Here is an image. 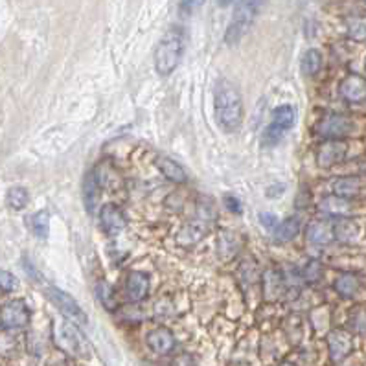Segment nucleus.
<instances>
[{
	"label": "nucleus",
	"instance_id": "obj_1",
	"mask_svg": "<svg viewBox=\"0 0 366 366\" xmlns=\"http://www.w3.org/2000/svg\"><path fill=\"white\" fill-rule=\"evenodd\" d=\"M214 113L225 133H235L243 122V101L231 79H219L214 91Z\"/></svg>",
	"mask_w": 366,
	"mask_h": 366
},
{
	"label": "nucleus",
	"instance_id": "obj_2",
	"mask_svg": "<svg viewBox=\"0 0 366 366\" xmlns=\"http://www.w3.org/2000/svg\"><path fill=\"white\" fill-rule=\"evenodd\" d=\"M184 54V32L179 26L167 30L155 50V70L160 76H170L181 63Z\"/></svg>",
	"mask_w": 366,
	"mask_h": 366
},
{
	"label": "nucleus",
	"instance_id": "obj_3",
	"mask_svg": "<svg viewBox=\"0 0 366 366\" xmlns=\"http://www.w3.org/2000/svg\"><path fill=\"white\" fill-rule=\"evenodd\" d=\"M54 339L59 350H63L68 355L74 357H87L89 355V344L79 333L77 326L70 324L68 321L59 322L54 328Z\"/></svg>",
	"mask_w": 366,
	"mask_h": 366
},
{
	"label": "nucleus",
	"instance_id": "obj_4",
	"mask_svg": "<svg viewBox=\"0 0 366 366\" xmlns=\"http://www.w3.org/2000/svg\"><path fill=\"white\" fill-rule=\"evenodd\" d=\"M258 9L260 4H256V2H238L234 6V15H232V21L225 33V41L228 45H235L245 33L249 32L250 24L254 23V18L258 15Z\"/></svg>",
	"mask_w": 366,
	"mask_h": 366
},
{
	"label": "nucleus",
	"instance_id": "obj_5",
	"mask_svg": "<svg viewBox=\"0 0 366 366\" xmlns=\"http://www.w3.org/2000/svg\"><path fill=\"white\" fill-rule=\"evenodd\" d=\"M45 291L48 300H50L55 308L59 309V313L65 316V321H68L74 326H85L87 322H89L87 313L79 308V304H77L70 294L61 291L59 287H55V285H48Z\"/></svg>",
	"mask_w": 366,
	"mask_h": 366
},
{
	"label": "nucleus",
	"instance_id": "obj_6",
	"mask_svg": "<svg viewBox=\"0 0 366 366\" xmlns=\"http://www.w3.org/2000/svg\"><path fill=\"white\" fill-rule=\"evenodd\" d=\"M294 120H296V113H294V109L291 107V105H280V107H276L274 113H272V123L267 127L265 133H263V144H278L282 136L285 135V131H289L291 127L294 126Z\"/></svg>",
	"mask_w": 366,
	"mask_h": 366
},
{
	"label": "nucleus",
	"instance_id": "obj_7",
	"mask_svg": "<svg viewBox=\"0 0 366 366\" xmlns=\"http://www.w3.org/2000/svg\"><path fill=\"white\" fill-rule=\"evenodd\" d=\"M30 322V309L21 299L9 300L0 309V326L4 330H21Z\"/></svg>",
	"mask_w": 366,
	"mask_h": 366
},
{
	"label": "nucleus",
	"instance_id": "obj_8",
	"mask_svg": "<svg viewBox=\"0 0 366 366\" xmlns=\"http://www.w3.org/2000/svg\"><path fill=\"white\" fill-rule=\"evenodd\" d=\"M350 131H352V120L344 114H326L316 123V133L326 140H340Z\"/></svg>",
	"mask_w": 366,
	"mask_h": 366
},
{
	"label": "nucleus",
	"instance_id": "obj_9",
	"mask_svg": "<svg viewBox=\"0 0 366 366\" xmlns=\"http://www.w3.org/2000/svg\"><path fill=\"white\" fill-rule=\"evenodd\" d=\"M348 153V145L343 140H326L316 148V164L321 167H331L343 162Z\"/></svg>",
	"mask_w": 366,
	"mask_h": 366
},
{
	"label": "nucleus",
	"instance_id": "obj_10",
	"mask_svg": "<svg viewBox=\"0 0 366 366\" xmlns=\"http://www.w3.org/2000/svg\"><path fill=\"white\" fill-rule=\"evenodd\" d=\"M100 225L104 228L105 234L109 235H114L118 232H122L127 225V219H126V214L122 212L120 206L113 203H107L104 204L100 209Z\"/></svg>",
	"mask_w": 366,
	"mask_h": 366
},
{
	"label": "nucleus",
	"instance_id": "obj_11",
	"mask_svg": "<svg viewBox=\"0 0 366 366\" xmlns=\"http://www.w3.org/2000/svg\"><path fill=\"white\" fill-rule=\"evenodd\" d=\"M328 350L333 362H340L348 357L353 350V339L348 331L333 330L328 335Z\"/></svg>",
	"mask_w": 366,
	"mask_h": 366
},
{
	"label": "nucleus",
	"instance_id": "obj_12",
	"mask_svg": "<svg viewBox=\"0 0 366 366\" xmlns=\"http://www.w3.org/2000/svg\"><path fill=\"white\" fill-rule=\"evenodd\" d=\"M339 92L350 104H362L366 100V77L350 74L340 82Z\"/></svg>",
	"mask_w": 366,
	"mask_h": 366
},
{
	"label": "nucleus",
	"instance_id": "obj_13",
	"mask_svg": "<svg viewBox=\"0 0 366 366\" xmlns=\"http://www.w3.org/2000/svg\"><path fill=\"white\" fill-rule=\"evenodd\" d=\"M150 276L142 271H131L127 274L126 296L129 302H142L150 293Z\"/></svg>",
	"mask_w": 366,
	"mask_h": 366
},
{
	"label": "nucleus",
	"instance_id": "obj_14",
	"mask_svg": "<svg viewBox=\"0 0 366 366\" xmlns=\"http://www.w3.org/2000/svg\"><path fill=\"white\" fill-rule=\"evenodd\" d=\"M148 348L151 352H155L157 355H167V353H172L173 348H175V337H173L172 330H167V328H155L148 333Z\"/></svg>",
	"mask_w": 366,
	"mask_h": 366
},
{
	"label": "nucleus",
	"instance_id": "obj_15",
	"mask_svg": "<svg viewBox=\"0 0 366 366\" xmlns=\"http://www.w3.org/2000/svg\"><path fill=\"white\" fill-rule=\"evenodd\" d=\"M155 166L158 167V172L166 177L167 181L175 182V184H184L188 181V175H186L184 167L181 164L173 160L170 157H157L155 158Z\"/></svg>",
	"mask_w": 366,
	"mask_h": 366
},
{
	"label": "nucleus",
	"instance_id": "obj_16",
	"mask_svg": "<svg viewBox=\"0 0 366 366\" xmlns=\"http://www.w3.org/2000/svg\"><path fill=\"white\" fill-rule=\"evenodd\" d=\"M306 235H308V241L315 245H328L335 240V231H333V223L324 221V219H316V221L309 223L308 231H306Z\"/></svg>",
	"mask_w": 366,
	"mask_h": 366
},
{
	"label": "nucleus",
	"instance_id": "obj_17",
	"mask_svg": "<svg viewBox=\"0 0 366 366\" xmlns=\"http://www.w3.org/2000/svg\"><path fill=\"white\" fill-rule=\"evenodd\" d=\"M83 203L89 214H94L100 203V181L94 172H89L83 179Z\"/></svg>",
	"mask_w": 366,
	"mask_h": 366
},
{
	"label": "nucleus",
	"instance_id": "obj_18",
	"mask_svg": "<svg viewBox=\"0 0 366 366\" xmlns=\"http://www.w3.org/2000/svg\"><path fill=\"white\" fill-rule=\"evenodd\" d=\"M300 234V221L299 217H287L285 221L278 223V226L274 228L272 235L278 243H287V241H293L296 235Z\"/></svg>",
	"mask_w": 366,
	"mask_h": 366
},
{
	"label": "nucleus",
	"instance_id": "obj_19",
	"mask_svg": "<svg viewBox=\"0 0 366 366\" xmlns=\"http://www.w3.org/2000/svg\"><path fill=\"white\" fill-rule=\"evenodd\" d=\"M321 212L328 214L331 217H344L350 212V203L348 199L344 197H337V195H330V197H324L322 203L318 204Z\"/></svg>",
	"mask_w": 366,
	"mask_h": 366
},
{
	"label": "nucleus",
	"instance_id": "obj_20",
	"mask_svg": "<svg viewBox=\"0 0 366 366\" xmlns=\"http://www.w3.org/2000/svg\"><path fill=\"white\" fill-rule=\"evenodd\" d=\"M359 190H361V181H359L357 177H340V179L333 182V192L337 197L348 199V197L357 194Z\"/></svg>",
	"mask_w": 366,
	"mask_h": 366
},
{
	"label": "nucleus",
	"instance_id": "obj_21",
	"mask_svg": "<svg viewBox=\"0 0 366 366\" xmlns=\"http://www.w3.org/2000/svg\"><path fill=\"white\" fill-rule=\"evenodd\" d=\"M359 285H361V282H359V278L355 274H340L337 280H335L333 287L335 291L340 294V296H353V294L357 293L359 291Z\"/></svg>",
	"mask_w": 366,
	"mask_h": 366
},
{
	"label": "nucleus",
	"instance_id": "obj_22",
	"mask_svg": "<svg viewBox=\"0 0 366 366\" xmlns=\"http://www.w3.org/2000/svg\"><path fill=\"white\" fill-rule=\"evenodd\" d=\"M30 228H32L33 234L37 238H41L45 240L48 232H50V214L46 212V210H41V212H35L32 217H30Z\"/></svg>",
	"mask_w": 366,
	"mask_h": 366
},
{
	"label": "nucleus",
	"instance_id": "obj_23",
	"mask_svg": "<svg viewBox=\"0 0 366 366\" xmlns=\"http://www.w3.org/2000/svg\"><path fill=\"white\" fill-rule=\"evenodd\" d=\"M300 67H302V72L306 74V76H315V74L322 68V54L316 50V48H309V50L304 54Z\"/></svg>",
	"mask_w": 366,
	"mask_h": 366
},
{
	"label": "nucleus",
	"instance_id": "obj_24",
	"mask_svg": "<svg viewBox=\"0 0 366 366\" xmlns=\"http://www.w3.org/2000/svg\"><path fill=\"white\" fill-rule=\"evenodd\" d=\"M346 33L353 41L366 43V17L346 18Z\"/></svg>",
	"mask_w": 366,
	"mask_h": 366
},
{
	"label": "nucleus",
	"instance_id": "obj_25",
	"mask_svg": "<svg viewBox=\"0 0 366 366\" xmlns=\"http://www.w3.org/2000/svg\"><path fill=\"white\" fill-rule=\"evenodd\" d=\"M96 296L104 304V308L116 309V300H114V289L105 280L98 282L96 285Z\"/></svg>",
	"mask_w": 366,
	"mask_h": 366
},
{
	"label": "nucleus",
	"instance_id": "obj_26",
	"mask_svg": "<svg viewBox=\"0 0 366 366\" xmlns=\"http://www.w3.org/2000/svg\"><path fill=\"white\" fill-rule=\"evenodd\" d=\"M6 199H8V204L13 210H23L28 204V201H30V195H28L26 188L15 186V188H9Z\"/></svg>",
	"mask_w": 366,
	"mask_h": 366
},
{
	"label": "nucleus",
	"instance_id": "obj_27",
	"mask_svg": "<svg viewBox=\"0 0 366 366\" xmlns=\"http://www.w3.org/2000/svg\"><path fill=\"white\" fill-rule=\"evenodd\" d=\"M302 278L308 284H315V282H318L322 278V263L316 262V260H311V262L306 263V267H304L302 271Z\"/></svg>",
	"mask_w": 366,
	"mask_h": 366
},
{
	"label": "nucleus",
	"instance_id": "obj_28",
	"mask_svg": "<svg viewBox=\"0 0 366 366\" xmlns=\"http://www.w3.org/2000/svg\"><path fill=\"white\" fill-rule=\"evenodd\" d=\"M15 287H17V278L11 272L0 269V289L4 291V293H11Z\"/></svg>",
	"mask_w": 366,
	"mask_h": 366
},
{
	"label": "nucleus",
	"instance_id": "obj_29",
	"mask_svg": "<svg viewBox=\"0 0 366 366\" xmlns=\"http://www.w3.org/2000/svg\"><path fill=\"white\" fill-rule=\"evenodd\" d=\"M260 223L265 226L267 231L274 232V228L278 226V217L274 214H269V212H262L260 214Z\"/></svg>",
	"mask_w": 366,
	"mask_h": 366
},
{
	"label": "nucleus",
	"instance_id": "obj_30",
	"mask_svg": "<svg viewBox=\"0 0 366 366\" xmlns=\"http://www.w3.org/2000/svg\"><path fill=\"white\" fill-rule=\"evenodd\" d=\"M225 203H226V209L232 210V212H235V214H240V212H241L240 201L235 199V197H232V195H226V197H225Z\"/></svg>",
	"mask_w": 366,
	"mask_h": 366
},
{
	"label": "nucleus",
	"instance_id": "obj_31",
	"mask_svg": "<svg viewBox=\"0 0 366 366\" xmlns=\"http://www.w3.org/2000/svg\"><path fill=\"white\" fill-rule=\"evenodd\" d=\"M172 366H194V359L190 355H186V353H181V355H177L173 359V365Z\"/></svg>",
	"mask_w": 366,
	"mask_h": 366
},
{
	"label": "nucleus",
	"instance_id": "obj_32",
	"mask_svg": "<svg viewBox=\"0 0 366 366\" xmlns=\"http://www.w3.org/2000/svg\"><path fill=\"white\" fill-rule=\"evenodd\" d=\"M280 366H294V365H291V362H282Z\"/></svg>",
	"mask_w": 366,
	"mask_h": 366
},
{
	"label": "nucleus",
	"instance_id": "obj_33",
	"mask_svg": "<svg viewBox=\"0 0 366 366\" xmlns=\"http://www.w3.org/2000/svg\"><path fill=\"white\" fill-rule=\"evenodd\" d=\"M365 70H366V63H365Z\"/></svg>",
	"mask_w": 366,
	"mask_h": 366
}]
</instances>
